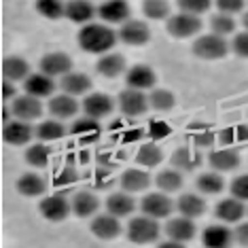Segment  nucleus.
I'll return each instance as SVG.
<instances>
[{
  "instance_id": "nucleus-1",
  "label": "nucleus",
  "mask_w": 248,
  "mask_h": 248,
  "mask_svg": "<svg viewBox=\"0 0 248 248\" xmlns=\"http://www.w3.org/2000/svg\"><path fill=\"white\" fill-rule=\"evenodd\" d=\"M78 47L87 53H110V49L117 45V34L112 28L104 26V24H85L78 30Z\"/></svg>"
},
{
  "instance_id": "nucleus-2",
  "label": "nucleus",
  "mask_w": 248,
  "mask_h": 248,
  "mask_svg": "<svg viewBox=\"0 0 248 248\" xmlns=\"http://www.w3.org/2000/svg\"><path fill=\"white\" fill-rule=\"evenodd\" d=\"M159 231H161L159 223L155 218L146 217V214L132 218L127 223V238L134 244H151V242H155L159 238Z\"/></svg>"
},
{
  "instance_id": "nucleus-3",
  "label": "nucleus",
  "mask_w": 248,
  "mask_h": 248,
  "mask_svg": "<svg viewBox=\"0 0 248 248\" xmlns=\"http://www.w3.org/2000/svg\"><path fill=\"white\" fill-rule=\"evenodd\" d=\"M193 53L202 60H221L229 53V45L225 41V36L204 34L193 43Z\"/></svg>"
},
{
  "instance_id": "nucleus-4",
  "label": "nucleus",
  "mask_w": 248,
  "mask_h": 248,
  "mask_svg": "<svg viewBox=\"0 0 248 248\" xmlns=\"http://www.w3.org/2000/svg\"><path fill=\"white\" fill-rule=\"evenodd\" d=\"M168 32L174 36V38H189V36H195L197 32L202 30V19L197 15H191V13H176L168 19Z\"/></svg>"
},
{
  "instance_id": "nucleus-5",
  "label": "nucleus",
  "mask_w": 248,
  "mask_h": 248,
  "mask_svg": "<svg viewBox=\"0 0 248 248\" xmlns=\"http://www.w3.org/2000/svg\"><path fill=\"white\" fill-rule=\"evenodd\" d=\"M149 108H151L149 98H146L140 89L127 87L125 92L119 93V110L125 117H142Z\"/></svg>"
},
{
  "instance_id": "nucleus-6",
  "label": "nucleus",
  "mask_w": 248,
  "mask_h": 248,
  "mask_svg": "<svg viewBox=\"0 0 248 248\" xmlns=\"http://www.w3.org/2000/svg\"><path fill=\"white\" fill-rule=\"evenodd\" d=\"M119 41L129 45V47H142L151 41V30L144 21L140 19H127L119 28Z\"/></svg>"
},
{
  "instance_id": "nucleus-7",
  "label": "nucleus",
  "mask_w": 248,
  "mask_h": 248,
  "mask_svg": "<svg viewBox=\"0 0 248 248\" xmlns=\"http://www.w3.org/2000/svg\"><path fill=\"white\" fill-rule=\"evenodd\" d=\"M38 210H41V214L47 218V221L60 223L72 212V204L62 195H49V197H43L41 200Z\"/></svg>"
},
{
  "instance_id": "nucleus-8",
  "label": "nucleus",
  "mask_w": 248,
  "mask_h": 248,
  "mask_svg": "<svg viewBox=\"0 0 248 248\" xmlns=\"http://www.w3.org/2000/svg\"><path fill=\"white\" fill-rule=\"evenodd\" d=\"M140 210L146 217L155 218V221H159V218H168L172 212V202L170 197H166L163 193H149L142 197V202H140Z\"/></svg>"
},
{
  "instance_id": "nucleus-9",
  "label": "nucleus",
  "mask_w": 248,
  "mask_h": 248,
  "mask_svg": "<svg viewBox=\"0 0 248 248\" xmlns=\"http://www.w3.org/2000/svg\"><path fill=\"white\" fill-rule=\"evenodd\" d=\"M13 119H21V121H34L43 115V104L41 100L34 98V95H19V98L13 100Z\"/></svg>"
},
{
  "instance_id": "nucleus-10",
  "label": "nucleus",
  "mask_w": 248,
  "mask_h": 248,
  "mask_svg": "<svg viewBox=\"0 0 248 248\" xmlns=\"http://www.w3.org/2000/svg\"><path fill=\"white\" fill-rule=\"evenodd\" d=\"M41 72L43 75H47V77H64V75H68L70 68H72V60H70V55H66V53H62V51H53V53H47V55H43V60H41Z\"/></svg>"
},
{
  "instance_id": "nucleus-11",
  "label": "nucleus",
  "mask_w": 248,
  "mask_h": 248,
  "mask_svg": "<svg viewBox=\"0 0 248 248\" xmlns=\"http://www.w3.org/2000/svg\"><path fill=\"white\" fill-rule=\"evenodd\" d=\"M32 134H36L32 132V125H28V121H21V119H13L4 123L2 127V140L13 146H24L26 142H30Z\"/></svg>"
},
{
  "instance_id": "nucleus-12",
  "label": "nucleus",
  "mask_w": 248,
  "mask_h": 248,
  "mask_svg": "<svg viewBox=\"0 0 248 248\" xmlns=\"http://www.w3.org/2000/svg\"><path fill=\"white\" fill-rule=\"evenodd\" d=\"M112 108H115V102H112V98L106 93H89L87 98L83 100V112H85V117H92V119L108 117Z\"/></svg>"
},
{
  "instance_id": "nucleus-13",
  "label": "nucleus",
  "mask_w": 248,
  "mask_h": 248,
  "mask_svg": "<svg viewBox=\"0 0 248 248\" xmlns=\"http://www.w3.org/2000/svg\"><path fill=\"white\" fill-rule=\"evenodd\" d=\"M98 15L108 24H125L129 19V4L127 0H106L98 7Z\"/></svg>"
},
{
  "instance_id": "nucleus-14",
  "label": "nucleus",
  "mask_w": 248,
  "mask_h": 248,
  "mask_svg": "<svg viewBox=\"0 0 248 248\" xmlns=\"http://www.w3.org/2000/svg\"><path fill=\"white\" fill-rule=\"evenodd\" d=\"M208 163L212 166L214 172H231L235 170V168L240 166V153L235 149H229V146H225V149H218V151H212L210 155H208Z\"/></svg>"
},
{
  "instance_id": "nucleus-15",
  "label": "nucleus",
  "mask_w": 248,
  "mask_h": 248,
  "mask_svg": "<svg viewBox=\"0 0 248 248\" xmlns=\"http://www.w3.org/2000/svg\"><path fill=\"white\" fill-rule=\"evenodd\" d=\"M155 81H157V77H155V72L151 66H144V64H138V66H132V68L127 70V75H125V83H127V87H132V89H151L155 85Z\"/></svg>"
},
{
  "instance_id": "nucleus-16",
  "label": "nucleus",
  "mask_w": 248,
  "mask_h": 248,
  "mask_svg": "<svg viewBox=\"0 0 248 248\" xmlns=\"http://www.w3.org/2000/svg\"><path fill=\"white\" fill-rule=\"evenodd\" d=\"M92 233L100 240H112L121 233V225L119 218L112 217V214H100L92 221Z\"/></svg>"
},
{
  "instance_id": "nucleus-17",
  "label": "nucleus",
  "mask_w": 248,
  "mask_h": 248,
  "mask_svg": "<svg viewBox=\"0 0 248 248\" xmlns=\"http://www.w3.org/2000/svg\"><path fill=\"white\" fill-rule=\"evenodd\" d=\"M214 214H217V218H221L223 223H238L244 218L246 208H244V202L235 200V197H227V200H221L217 204Z\"/></svg>"
},
{
  "instance_id": "nucleus-18",
  "label": "nucleus",
  "mask_w": 248,
  "mask_h": 248,
  "mask_svg": "<svg viewBox=\"0 0 248 248\" xmlns=\"http://www.w3.org/2000/svg\"><path fill=\"white\" fill-rule=\"evenodd\" d=\"M2 77L4 81H11V83L26 81L30 77V64L24 58H19V55H9L2 62Z\"/></svg>"
},
{
  "instance_id": "nucleus-19",
  "label": "nucleus",
  "mask_w": 248,
  "mask_h": 248,
  "mask_svg": "<svg viewBox=\"0 0 248 248\" xmlns=\"http://www.w3.org/2000/svg\"><path fill=\"white\" fill-rule=\"evenodd\" d=\"M166 233L170 240H176V242H189L195 238V223L193 218H187V217H178V218H172L168 221L166 225Z\"/></svg>"
},
{
  "instance_id": "nucleus-20",
  "label": "nucleus",
  "mask_w": 248,
  "mask_h": 248,
  "mask_svg": "<svg viewBox=\"0 0 248 248\" xmlns=\"http://www.w3.org/2000/svg\"><path fill=\"white\" fill-rule=\"evenodd\" d=\"M78 102L75 100V95H68V93H62V95H55L49 102V112L55 117V119H70L78 112Z\"/></svg>"
},
{
  "instance_id": "nucleus-21",
  "label": "nucleus",
  "mask_w": 248,
  "mask_h": 248,
  "mask_svg": "<svg viewBox=\"0 0 248 248\" xmlns=\"http://www.w3.org/2000/svg\"><path fill=\"white\" fill-rule=\"evenodd\" d=\"M60 87H62L64 93L75 95L77 98V95H83L92 89V78H89L87 75H83V72H68V75L62 77Z\"/></svg>"
},
{
  "instance_id": "nucleus-22",
  "label": "nucleus",
  "mask_w": 248,
  "mask_h": 248,
  "mask_svg": "<svg viewBox=\"0 0 248 248\" xmlns=\"http://www.w3.org/2000/svg\"><path fill=\"white\" fill-rule=\"evenodd\" d=\"M70 204H72V212H75L78 218L93 217V214L98 212V208H100L98 197H95L92 191H78V193H75Z\"/></svg>"
},
{
  "instance_id": "nucleus-23",
  "label": "nucleus",
  "mask_w": 248,
  "mask_h": 248,
  "mask_svg": "<svg viewBox=\"0 0 248 248\" xmlns=\"http://www.w3.org/2000/svg\"><path fill=\"white\" fill-rule=\"evenodd\" d=\"M95 13H98V9L89 0H70V2H66V17L75 21V24H89Z\"/></svg>"
},
{
  "instance_id": "nucleus-24",
  "label": "nucleus",
  "mask_w": 248,
  "mask_h": 248,
  "mask_svg": "<svg viewBox=\"0 0 248 248\" xmlns=\"http://www.w3.org/2000/svg\"><path fill=\"white\" fill-rule=\"evenodd\" d=\"M53 81H51V77H47V75H30L24 81V92L28 95H34V98H49V95L53 93Z\"/></svg>"
},
{
  "instance_id": "nucleus-25",
  "label": "nucleus",
  "mask_w": 248,
  "mask_h": 248,
  "mask_svg": "<svg viewBox=\"0 0 248 248\" xmlns=\"http://www.w3.org/2000/svg\"><path fill=\"white\" fill-rule=\"evenodd\" d=\"M202 240H204L206 248H231V242L235 238L227 227H223V225H210V227L204 231Z\"/></svg>"
},
{
  "instance_id": "nucleus-26",
  "label": "nucleus",
  "mask_w": 248,
  "mask_h": 248,
  "mask_svg": "<svg viewBox=\"0 0 248 248\" xmlns=\"http://www.w3.org/2000/svg\"><path fill=\"white\" fill-rule=\"evenodd\" d=\"M172 166L180 172H193L202 166V155L195 149L183 146V149H176L172 153Z\"/></svg>"
},
{
  "instance_id": "nucleus-27",
  "label": "nucleus",
  "mask_w": 248,
  "mask_h": 248,
  "mask_svg": "<svg viewBox=\"0 0 248 248\" xmlns=\"http://www.w3.org/2000/svg\"><path fill=\"white\" fill-rule=\"evenodd\" d=\"M95 70L106 78H115L125 70V58L121 53H104L95 64Z\"/></svg>"
},
{
  "instance_id": "nucleus-28",
  "label": "nucleus",
  "mask_w": 248,
  "mask_h": 248,
  "mask_svg": "<svg viewBox=\"0 0 248 248\" xmlns=\"http://www.w3.org/2000/svg\"><path fill=\"white\" fill-rule=\"evenodd\" d=\"M176 210L180 212V217H187V218H197L202 217L206 210V202L202 200L200 195L195 193H183L176 202Z\"/></svg>"
},
{
  "instance_id": "nucleus-29",
  "label": "nucleus",
  "mask_w": 248,
  "mask_h": 248,
  "mask_svg": "<svg viewBox=\"0 0 248 248\" xmlns=\"http://www.w3.org/2000/svg\"><path fill=\"white\" fill-rule=\"evenodd\" d=\"M121 189L127 191V193H140V191L149 189L151 185V176L144 170H125L121 174Z\"/></svg>"
},
{
  "instance_id": "nucleus-30",
  "label": "nucleus",
  "mask_w": 248,
  "mask_h": 248,
  "mask_svg": "<svg viewBox=\"0 0 248 248\" xmlns=\"http://www.w3.org/2000/svg\"><path fill=\"white\" fill-rule=\"evenodd\" d=\"M134 208H136V204L127 193H110L108 200H106V210L117 218L129 217L134 212Z\"/></svg>"
},
{
  "instance_id": "nucleus-31",
  "label": "nucleus",
  "mask_w": 248,
  "mask_h": 248,
  "mask_svg": "<svg viewBox=\"0 0 248 248\" xmlns=\"http://www.w3.org/2000/svg\"><path fill=\"white\" fill-rule=\"evenodd\" d=\"M17 191L24 197H38L47 191V183L36 174H21L17 180Z\"/></svg>"
},
{
  "instance_id": "nucleus-32",
  "label": "nucleus",
  "mask_w": 248,
  "mask_h": 248,
  "mask_svg": "<svg viewBox=\"0 0 248 248\" xmlns=\"http://www.w3.org/2000/svg\"><path fill=\"white\" fill-rule=\"evenodd\" d=\"M195 187L206 195H217L221 193L223 187H225V180L218 172H206V174H200L195 180Z\"/></svg>"
},
{
  "instance_id": "nucleus-33",
  "label": "nucleus",
  "mask_w": 248,
  "mask_h": 248,
  "mask_svg": "<svg viewBox=\"0 0 248 248\" xmlns=\"http://www.w3.org/2000/svg\"><path fill=\"white\" fill-rule=\"evenodd\" d=\"M157 187L166 193H174L183 187V172L176 170V168H170V170H161L155 178Z\"/></svg>"
},
{
  "instance_id": "nucleus-34",
  "label": "nucleus",
  "mask_w": 248,
  "mask_h": 248,
  "mask_svg": "<svg viewBox=\"0 0 248 248\" xmlns=\"http://www.w3.org/2000/svg\"><path fill=\"white\" fill-rule=\"evenodd\" d=\"M161 159H163V151H161L155 142L142 144V146L138 149V153H136V161L140 163V166H144V168H155V166H159Z\"/></svg>"
},
{
  "instance_id": "nucleus-35",
  "label": "nucleus",
  "mask_w": 248,
  "mask_h": 248,
  "mask_svg": "<svg viewBox=\"0 0 248 248\" xmlns=\"http://www.w3.org/2000/svg\"><path fill=\"white\" fill-rule=\"evenodd\" d=\"M66 134V127L62 125L58 119H47L43 121L41 125L36 127V136L43 140V142H53V140H60L64 138Z\"/></svg>"
},
{
  "instance_id": "nucleus-36",
  "label": "nucleus",
  "mask_w": 248,
  "mask_h": 248,
  "mask_svg": "<svg viewBox=\"0 0 248 248\" xmlns=\"http://www.w3.org/2000/svg\"><path fill=\"white\" fill-rule=\"evenodd\" d=\"M149 104H151V108L157 112H168L170 108H174L176 98H174V93L168 92V89H153L149 95Z\"/></svg>"
},
{
  "instance_id": "nucleus-37",
  "label": "nucleus",
  "mask_w": 248,
  "mask_h": 248,
  "mask_svg": "<svg viewBox=\"0 0 248 248\" xmlns=\"http://www.w3.org/2000/svg\"><path fill=\"white\" fill-rule=\"evenodd\" d=\"M72 134L81 140H93L100 136V125L98 119H92V117H85V119H78L72 125Z\"/></svg>"
},
{
  "instance_id": "nucleus-38",
  "label": "nucleus",
  "mask_w": 248,
  "mask_h": 248,
  "mask_svg": "<svg viewBox=\"0 0 248 248\" xmlns=\"http://www.w3.org/2000/svg\"><path fill=\"white\" fill-rule=\"evenodd\" d=\"M51 157V149L47 144H32L26 149V161L32 168H45Z\"/></svg>"
},
{
  "instance_id": "nucleus-39",
  "label": "nucleus",
  "mask_w": 248,
  "mask_h": 248,
  "mask_svg": "<svg viewBox=\"0 0 248 248\" xmlns=\"http://www.w3.org/2000/svg\"><path fill=\"white\" fill-rule=\"evenodd\" d=\"M142 13H144V17H149L153 21L166 19L170 15V4H168V0H144Z\"/></svg>"
},
{
  "instance_id": "nucleus-40",
  "label": "nucleus",
  "mask_w": 248,
  "mask_h": 248,
  "mask_svg": "<svg viewBox=\"0 0 248 248\" xmlns=\"http://www.w3.org/2000/svg\"><path fill=\"white\" fill-rule=\"evenodd\" d=\"M36 11L47 19H60L66 15V4L62 0H36Z\"/></svg>"
},
{
  "instance_id": "nucleus-41",
  "label": "nucleus",
  "mask_w": 248,
  "mask_h": 248,
  "mask_svg": "<svg viewBox=\"0 0 248 248\" xmlns=\"http://www.w3.org/2000/svg\"><path fill=\"white\" fill-rule=\"evenodd\" d=\"M210 30L212 34H218V36H227L235 30V19L227 13H217L214 17L210 19Z\"/></svg>"
},
{
  "instance_id": "nucleus-42",
  "label": "nucleus",
  "mask_w": 248,
  "mask_h": 248,
  "mask_svg": "<svg viewBox=\"0 0 248 248\" xmlns=\"http://www.w3.org/2000/svg\"><path fill=\"white\" fill-rule=\"evenodd\" d=\"M178 2V9L183 13H191V15H197L200 17L202 13H206L210 9L212 0H176Z\"/></svg>"
},
{
  "instance_id": "nucleus-43",
  "label": "nucleus",
  "mask_w": 248,
  "mask_h": 248,
  "mask_svg": "<svg viewBox=\"0 0 248 248\" xmlns=\"http://www.w3.org/2000/svg\"><path fill=\"white\" fill-rule=\"evenodd\" d=\"M231 197L240 202H248V174H242V176H235L229 185Z\"/></svg>"
},
{
  "instance_id": "nucleus-44",
  "label": "nucleus",
  "mask_w": 248,
  "mask_h": 248,
  "mask_svg": "<svg viewBox=\"0 0 248 248\" xmlns=\"http://www.w3.org/2000/svg\"><path fill=\"white\" fill-rule=\"evenodd\" d=\"M231 51L235 55H240V58H248V30L235 34L233 43H231Z\"/></svg>"
},
{
  "instance_id": "nucleus-45",
  "label": "nucleus",
  "mask_w": 248,
  "mask_h": 248,
  "mask_svg": "<svg viewBox=\"0 0 248 248\" xmlns=\"http://www.w3.org/2000/svg\"><path fill=\"white\" fill-rule=\"evenodd\" d=\"M218 7V13H227V15H235L244 9V0H214Z\"/></svg>"
},
{
  "instance_id": "nucleus-46",
  "label": "nucleus",
  "mask_w": 248,
  "mask_h": 248,
  "mask_svg": "<svg viewBox=\"0 0 248 248\" xmlns=\"http://www.w3.org/2000/svg\"><path fill=\"white\" fill-rule=\"evenodd\" d=\"M233 238H235V242H238L240 246L248 248V223H240L238 227H235Z\"/></svg>"
},
{
  "instance_id": "nucleus-47",
  "label": "nucleus",
  "mask_w": 248,
  "mask_h": 248,
  "mask_svg": "<svg viewBox=\"0 0 248 248\" xmlns=\"http://www.w3.org/2000/svg\"><path fill=\"white\" fill-rule=\"evenodd\" d=\"M11 98L15 100V83L2 81V100L7 102V100H11Z\"/></svg>"
},
{
  "instance_id": "nucleus-48",
  "label": "nucleus",
  "mask_w": 248,
  "mask_h": 248,
  "mask_svg": "<svg viewBox=\"0 0 248 248\" xmlns=\"http://www.w3.org/2000/svg\"><path fill=\"white\" fill-rule=\"evenodd\" d=\"M157 248H185L183 246V242H176V240H166V242H161Z\"/></svg>"
},
{
  "instance_id": "nucleus-49",
  "label": "nucleus",
  "mask_w": 248,
  "mask_h": 248,
  "mask_svg": "<svg viewBox=\"0 0 248 248\" xmlns=\"http://www.w3.org/2000/svg\"><path fill=\"white\" fill-rule=\"evenodd\" d=\"M11 112H13V110H11V106H2V125H4V123H9V115H11Z\"/></svg>"
},
{
  "instance_id": "nucleus-50",
  "label": "nucleus",
  "mask_w": 248,
  "mask_h": 248,
  "mask_svg": "<svg viewBox=\"0 0 248 248\" xmlns=\"http://www.w3.org/2000/svg\"><path fill=\"white\" fill-rule=\"evenodd\" d=\"M242 24H244V28L248 30V13H244V19H242Z\"/></svg>"
}]
</instances>
